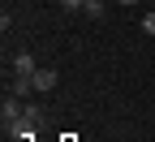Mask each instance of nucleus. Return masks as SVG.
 <instances>
[{"instance_id": "f257e3e1", "label": "nucleus", "mask_w": 155, "mask_h": 142, "mask_svg": "<svg viewBox=\"0 0 155 142\" xmlns=\"http://www.w3.org/2000/svg\"><path fill=\"white\" fill-rule=\"evenodd\" d=\"M22 112H26V108H22V99H17L13 91H5V99H0V121H5V129L13 125V121H22Z\"/></svg>"}, {"instance_id": "f03ea898", "label": "nucleus", "mask_w": 155, "mask_h": 142, "mask_svg": "<svg viewBox=\"0 0 155 142\" xmlns=\"http://www.w3.org/2000/svg\"><path fill=\"white\" fill-rule=\"evenodd\" d=\"M9 73H17V78H35L39 65H35V56H30V52H17V56H13V65H9Z\"/></svg>"}, {"instance_id": "7ed1b4c3", "label": "nucleus", "mask_w": 155, "mask_h": 142, "mask_svg": "<svg viewBox=\"0 0 155 142\" xmlns=\"http://www.w3.org/2000/svg\"><path fill=\"white\" fill-rule=\"evenodd\" d=\"M56 82H61V73H56V69H39V73H35V91H39V95L56 91Z\"/></svg>"}, {"instance_id": "20e7f679", "label": "nucleus", "mask_w": 155, "mask_h": 142, "mask_svg": "<svg viewBox=\"0 0 155 142\" xmlns=\"http://www.w3.org/2000/svg\"><path fill=\"white\" fill-rule=\"evenodd\" d=\"M30 91H35V78H17V73H13V95H17V99H26Z\"/></svg>"}, {"instance_id": "39448f33", "label": "nucleus", "mask_w": 155, "mask_h": 142, "mask_svg": "<svg viewBox=\"0 0 155 142\" xmlns=\"http://www.w3.org/2000/svg\"><path fill=\"white\" fill-rule=\"evenodd\" d=\"M82 13H86V17H104V0H86Z\"/></svg>"}, {"instance_id": "423d86ee", "label": "nucleus", "mask_w": 155, "mask_h": 142, "mask_svg": "<svg viewBox=\"0 0 155 142\" xmlns=\"http://www.w3.org/2000/svg\"><path fill=\"white\" fill-rule=\"evenodd\" d=\"M142 35H155V9H147V17H142Z\"/></svg>"}, {"instance_id": "0eeeda50", "label": "nucleus", "mask_w": 155, "mask_h": 142, "mask_svg": "<svg viewBox=\"0 0 155 142\" xmlns=\"http://www.w3.org/2000/svg\"><path fill=\"white\" fill-rule=\"evenodd\" d=\"M56 5H61V9H69V13H73V9H82V5H86V0H56Z\"/></svg>"}, {"instance_id": "6e6552de", "label": "nucleus", "mask_w": 155, "mask_h": 142, "mask_svg": "<svg viewBox=\"0 0 155 142\" xmlns=\"http://www.w3.org/2000/svg\"><path fill=\"white\" fill-rule=\"evenodd\" d=\"M116 5H138V0H116Z\"/></svg>"}, {"instance_id": "1a4fd4ad", "label": "nucleus", "mask_w": 155, "mask_h": 142, "mask_svg": "<svg viewBox=\"0 0 155 142\" xmlns=\"http://www.w3.org/2000/svg\"><path fill=\"white\" fill-rule=\"evenodd\" d=\"M151 9H155V0H151Z\"/></svg>"}]
</instances>
